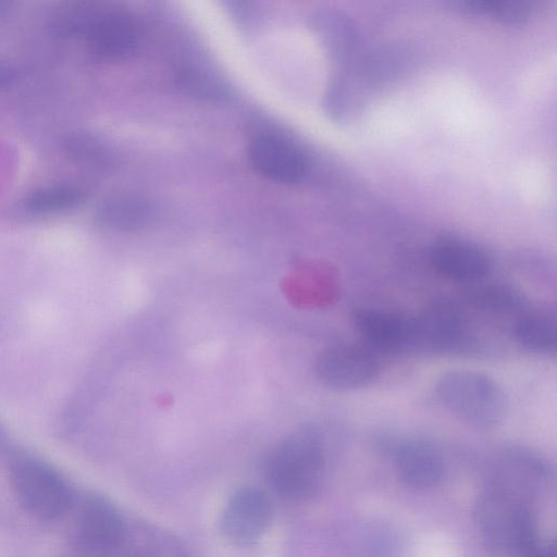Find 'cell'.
<instances>
[{
    "instance_id": "6",
    "label": "cell",
    "mask_w": 557,
    "mask_h": 557,
    "mask_svg": "<svg viewBox=\"0 0 557 557\" xmlns=\"http://www.w3.org/2000/svg\"><path fill=\"white\" fill-rule=\"evenodd\" d=\"M379 363L367 349L352 345L333 346L322 351L315 362V373L327 387L351 391L371 383L377 375Z\"/></svg>"
},
{
    "instance_id": "7",
    "label": "cell",
    "mask_w": 557,
    "mask_h": 557,
    "mask_svg": "<svg viewBox=\"0 0 557 557\" xmlns=\"http://www.w3.org/2000/svg\"><path fill=\"white\" fill-rule=\"evenodd\" d=\"M272 507L259 488L246 486L236 491L226 503L220 520L223 535L236 545H248L267 530Z\"/></svg>"
},
{
    "instance_id": "21",
    "label": "cell",
    "mask_w": 557,
    "mask_h": 557,
    "mask_svg": "<svg viewBox=\"0 0 557 557\" xmlns=\"http://www.w3.org/2000/svg\"><path fill=\"white\" fill-rule=\"evenodd\" d=\"M17 73L15 67L0 60V90L12 85L16 79Z\"/></svg>"
},
{
    "instance_id": "23",
    "label": "cell",
    "mask_w": 557,
    "mask_h": 557,
    "mask_svg": "<svg viewBox=\"0 0 557 557\" xmlns=\"http://www.w3.org/2000/svg\"><path fill=\"white\" fill-rule=\"evenodd\" d=\"M10 9V3L0 1V17L5 15L8 10Z\"/></svg>"
},
{
    "instance_id": "1",
    "label": "cell",
    "mask_w": 557,
    "mask_h": 557,
    "mask_svg": "<svg viewBox=\"0 0 557 557\" xmlns=\"http://www.w3.org/2000/svg\"><path fill=\"white\" fill-rule=\"evenodd\" d=\"M474 517L485 547L496 557H521L537 542L529 508L506 488L493 487L483 493Z\"/></svg>"
},
{
    "instance_id": "5",
    "label": "cell",
    "mask_w": 557,
    "mask_h": 557,
    "mask_svg": "<svg viewBox=\"0 0 557 557\" xmlns=\"http://www.w3.org/2000/svg\"><path fill=\"white\" fill-rule=\"evenodd\" d=\"M123 534V521L109 502L98 496L84 502L75 530V545L83 557H112Z\"/></svg>"
},
{
    "instance_id": "18",
    "label": "cell",
    "mask_w": 557,
    "mask_h": 557,
    "mask_svg": "<svg viewBox=\"0 0 557 557\" xmlns=\"http://www.w3.org/2000/svg\"><path fill=\"white\" fill-rule=\"evenodd\" d=\"M66 153L78 162L98 164L106 160V147L92 135L73 132L64 138Z\"/></svg>"
},
{
    "instance_id": "8",
    "label": "cell",
    "mask_w": 557,
    "mask_h": 557,
    "mask_svg": "<svg viewBox=\"0 0 557 557\" xmlns=\"http://www.w3.org/2000/svg\"><path fill=\"white\" fill-rule=\"evenodd\" d=\"M381 447L394 458L398 475L407 485L430 488L443 479V457L428 441L388 436L381 441Z\"/></svg>"
},
{
    "instance_id": "14",
    "label": "cell",
    "mask_w": 557,
    "mask_h": 557,
    "mask_svg": "<svg viewBox=\"0 0 557 557\" xmlns=\"http://www.w3.org/2000/svg\"><path fill=\"white\" fill-rule=\"evenodd\" d=\"M150 218V206L134 195H115L103 200L97 210L99 223L110 230L129 232L143 227Z\"/></svg>"
},
{
    "instance_id": "2",
    "label": "cell",
    "mask_w": 557,
    "mask_h": 557,
    "mask_svg": "<svg viewBox=\"0 0 557 557\" xmlns=\"http://www.w3.org/2000/svg\"><path fill=\"white\" fill-rule=\"evenodd\" d=\"M324 469V448L321 435L304 428L285 437L271 453L267 478L282 497L301 500L317 491Z\"/></svg>"
},
{
    "instance_id": "3",
    "label": "cell",
    "mask_w": 557,
    "mask_h": 557,
    "mask_svg": "<svg viewBox=\"0 0 557 557\" xmlns=\"http://www.w3.org/2000/svg\"><path fill=\"white\" fill-rule=\"evenodd\" d=\"M435 392L447 410L478 429H491L505 419L508 403L498 384L485 374L453 370L442 374Z\"/></svg>"
},
{
    "instance_id": "20",
    "label": "cell",
    "mask_w": 557,
    "mask_h": 557,
    "mask_svg": "<svg viewBox=\"0 0 557 557\" xmlns=\"http://www.w3.org/2000/svg\"><path fill=\"white\" fill-rule=\"evenodd\" d=\"M471 301L485 310L507 311L520 304L519 296L506 286H484L470 293Z\"/></svg>"
},
{
    "instance_id": "17",
    "label": "cell",
    "mask_w": 557,
    "mask_h": 557,
    "mask_svg": "<svg viewBox=\"0 0 557 557\" xmlns=\"http://www.w3.org/2000/svg\"><path fill=\"white\" fill-rule=\"evenodd\" d=\"M515 335L518 343L529 351L550 354L556 350L557 326L548 315L523 317L516 325Z\"/></svg>"
},
{
    "instance_id": "22",
    "label": "cell",
    "mask_w": 557,
    "mask_h": 557,
    "mask_svg": "<svg viewBox=\"0 0 557 557\" xmlns=\"http://www.w3.org/2000/svg\"><path fill=\"white\" fill-rule=\"evenodd\" d=\"M521 557H556L555 546L552 544L541 545L536 542Z\"/></svg>"
},
{
    "instance_id": "10",
    "label": "cell",
    "mask_w": 557,
    "mask_h": 557,
    "mask_svg": "<svg viewBox=\"0 0 557 557\" xmlns=\"http://www.w3.org/2000/svg\"><path fill=\"white\" fill-rule=\"evenodd\" d=\"M252 166L263 176L280 183H295L306 173V159L300 150L275 135H260L249 146Z\"/></svg>"
},
{
    "instance_id": "13",
    "label": "cell",
    "mask_w": 557,
    "mask_h": 557,
    "mask_svg": "<svg viewBox=\"0 0 557 557\" xmlns=\"http://www.w3.org/2000/svg\"><path fill=\"white\" fill-rule=\"evenodd\" d=\"M354 324L362 339L381 352H397L413 344V323L399 315L372 309L354 313Z\"/></svg>"
},
{
    "instance_id": "16",
    "label": "cell",
    "mask_w": 557,
    "mask_h": 557,
    "mask_svg": "<svg viewBox=\"0 0 557 557\" xmlns=\"http://www.w3.org/2000/svg\"><path fill=\"white\" fill-rule=\"evenodd\" d=\"M101 3L67 2L52 11L49 17L51 32L61 38L84 39Z\"/></svg>"
},
{
    "instance_id": "15",
    "label": "cell",
    "mask_w": 557,
    "mask_h": 557,
    "mask_svg": "<svg viewBox=\"0 0 557 557\" xmlns=\"http://www.w3.org/2000/svg\"><path fill=\"white\" fill-rule=\"evenodd\" d=\"M85 191L71 184H54L33 190L24 200L25 209L34 214H54L79 207Z\"/></svg>"
},
{
    "instance_id": "19",
    "label": "cell",
    "mask_w": 557,
    "mask_h": 557,
    "mask_svg": "<svg viewBox=\"0 0 557 557\" xmlns=\"http://www.w3.org/2000/svg\"><path fill=\"white\" fill-rule=\"evenodd\" d=\"M463 4L472 11L512 22L522 21L530 13V3L525 0H466Z\"/></svg>"
},
{
    "instance_id": "4",
    "label": "cell",
    "mask_w": 557,
    "mask_h": 557,
    "mask_svg": "<svg viewBox=\"0 0 557 557\" xmlns=\"http://www.w3.org/2000/svg\"><path fill=\"white\" fill-rule=\"evenodd\" d=\"M10 482L18 503L39 519L59 518L71 506L67 483L52 467L34 457L22 456L12 462Z\"/></svg>"
},
{
    "instance_id": "9",
    "label": "cell",
    "mask_w": 557,
    "mask_h": 557,
    "mask_svg": "<svg viewBox=\"0 0 557 557\" xmlns=\"http://www.w3.org/2000/svg\"><path fill=\"white\" fill-rule=\"evenodd\" d=\"M84 40L97 59L121 60L132 54L138 44L135 21L126 12L101 4Z\"/></svg>"
},
{
    "instance_id": "12",
    "label": "cell",
    "mask_w": 557,
    "mask_h": 557,
    "mask_svg": "<svg viewBox=\"0 0 557 557\" xmlns=\"http://www.w3.org/2000/svg\"><path fill=\"white\" fill-rule=\"evenodd\" d=\"M430 262L443 276L461 282H475L485 277L491 261L476 246L458 239H442L430 250Z\"/></svg>"
},
{
    "instance_id": "11",
    "label": "cell",
    "mask_w": 557,
    "mask_h": 557,
    "mask_svg": "<svg viewBox=\"0 0 557 557\" xmlns=\"http://www.w3.org/2000/svg\"><path fill=\"white\" fill-rule=\"evenodd\" d=\"M413 323V344H422L437 352L458 349L466 338V324L461 314L448 304H434Z\"/></svg>"
}]
</instances>
